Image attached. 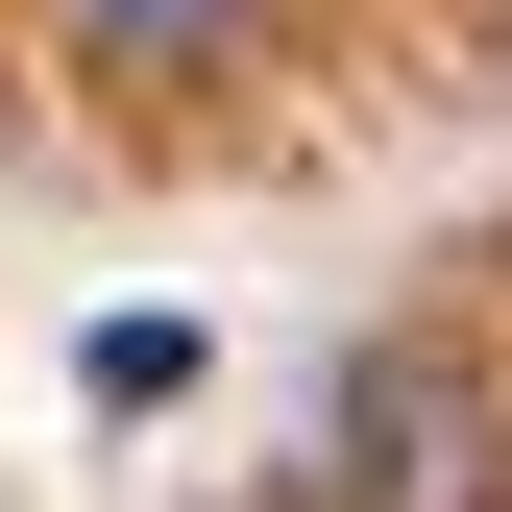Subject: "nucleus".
I'll return each instance as SVG.
<instances>
[{
  "label": "nucleus",
  "mask_w": 512,
  "mask_h": 512,
  "mask_svg": "<svg viewBox=\"0 0 512 512\" xmlns=\"http://www.w3.org/2000/svg\"><path fill=\"white\" fill-rule=\"evenodd\" d=\"M293 512H512V415H488V366L366 342L342 391H317V464H293Z\"/></svg>",
  "instance_id": "1"
},
{
  "label": "nucleus",
  "mask_w": 512,
  "mask_h": 512,
  "mask_svg": "<svg viewBox=\"0 0 512 512\" xmlns=\"http://www.w3.org/2000/svg\"><path fill=\"white\" fill-rule=\"evenodd\" d=\"M74 49H98V74H220L244 0H74Z\"/></svg>",
  "instance_id": "2"
}]
</instances>
